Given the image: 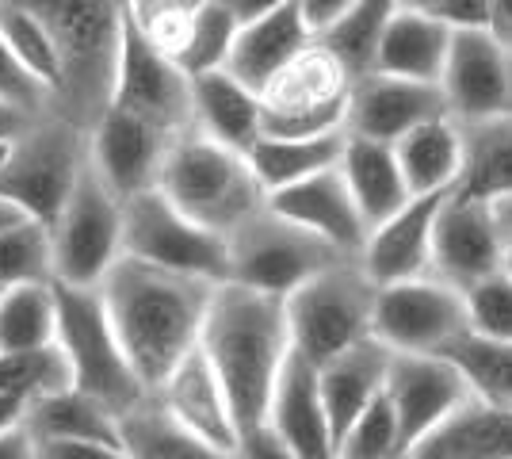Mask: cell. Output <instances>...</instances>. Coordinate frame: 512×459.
<instances>
[{"instance_id": "obj_1", "label": "cell", "mask_w": 512, "mask_h": 459, "mask_svg": "<svg viewBox=\"0 0 512 459\" xmlns=\"http://www.w3.org/2000/svg\"><path fill=\"white\" fill-rule=\"evenodd\" d=\"M214 287L218 284L176 276L134 257H119L96 287L130 372L138 375L146 394L157 391L165 375L199 345Z\"/></svg>"}, {"instance_id": "obj_2", "label": "cell", "mask_w": 512, "mask_h": 459, "mask_svg": "<svg viewBox=\"0 0 512 459\" xmlns=\"http://www.w3.org/2000/svg\"><path fill=\"white\" fill-rule=\"evenodd\" d=\"M199 349L230 398L237 433L264 425L272 387L291 356L283 299L241 284H218L203 314Z\"/></svg>"}, {"instance_id": "obj_3", "label": "cell", "mask_w": 512, "mask_h": 459, "mask_svg": "<svg viewBox=\"0 0 512 459\" xmlns=\"http://www.w3.org/2000/svg\"><path fill=\"white\" fill-rule=\"evenodd\" d=\"M12 4L27 8L43 23L54 46L58 73L50 85V115L88 134L111 104L115 69L127 35L123 0H12Z\"/></svg>"}, {"instance_id": "obj_4", "label": "cell", "mask_w": 512, "mask_h": 459, "mask_svg": "<svg viewBox=\"0 0 512 459\" xmlns=\"http://www.w3.org/2000/svg\"><path fill=\"white\" fill-rule=\"evenodd\" d=\"M157 192L184 215L214 234H234L241 222L256 215L268 192L260 188L245 153L218 146L199 131H184L165 153Z\"/></svg>"}, {"instance_id": "obj_5", "label": "cell", "mask_w": 512, "mask_h": 459, "mask_svg": "<svg viewBox=\"0 0 512 459\" xmlns=\"http://www.w3.org/2000/svg\"><path fill=\"white\" fill-rule=\"evenodd\" d=\"M375 295L379 287L367 280L356 257L321 268L318 276H310L283 299L291 352L321 368L333 356L367 341L375 318Z\"/></svg>"}, {"instance_id": "obj_6", "label": "cell", "mask_w": 512, "mask_h": 459, "mask_svg": "<svg viewBox=\"0 0 512 459\" xmlns=\"http://www.w3.org/2000/svg\"><path fill=\"white\" fill-rule=\"evenodd\" d=\"M54 303H58V326H54V345L62 349L69 364L73 391L96 398L115 417L130 414L142 406L150 394L130 372L123 345L107 322V310L100 303L96 287H65L54 284Z\"/></svg>"}, {"instance_id": "obj_7", "label": "cell", "mask_w": 512, "mask_h": 459, "mask_svg": "<svg viewBox=\"0 0 512 459\" xmlns=\"http://www.w3.org/2000/svg\"><path fill=\"white\" fill-rule=\"evenodd\" d=\"M85 165L88 134L46 111L8 142L0 161V199H8L27 219L50 226L77 188Z\"/></svg>"}, {"instance_id": "obj_8", "label": "cell", "mask_w": 512, "mask_h": 459, "mask_svg": "<svg viewBox=\"0 0 512 459\" xmlns=\"http://www.w3.org/2000/svg\"><path fill=\"white\" fill-rule=\"evenodd\" d=\"M226 257H230L226 284L253 287L276 299H287L295 287L318 276L321 268L344 261L333 245L276 215L268 203L241 222L234 234H226Z\"/></svg>"}, {"instance_id": "obj_9", "label": "cell", "mask_w": 512, "mask_h": 459, "mask_svg": "<svg viewBox=\"0 0 512 459\" xmlns=\"http://www.w3.org/2000/svg\"><path fill=\"white\" fill-rule=\"evenodd\" d=\"M123 257L207 284H226L230 276L226 238L192 222L157 188L123 203Z\"/></svg>"}, {"instance_id": "obj_10", "label": "cell", "mask_w": 512, "mask_h": 459, "mask_svg": "<svg viewBox=\"0 0 512 459\" xmlns=\"http://www.w3.org/2000/svg\"><path fill=\"white\" fill-rule=\"evenodd\" d=\"M348 88H352L348 69L314 39L299 58H291L268 85L256 92L264 134L302 138V134L344 131Z\"/></svg>"}, {"instance_id": "obj_11", "label": "cell", "mask_w": 512, "mask_h": 459, "mask_svg": "<svg viewBox=\"0 0 512 459\" xmlns=\"http://www.w3.org/2000/svg\"><path fill=\"white\" fill-rule=\"evenodd\" d=\"M54 284L100 287L111 264L123 257V203L85 165L58 219L50 222Z\"/></svg>"}, {"instance_id": "obj_12", "label": "cell", "mask_w": 512, "mask_h": 459, "mask_svg": "<svg viewBox=\"0 0 512 459\" xmlns=\"http://www.w3.org/2000/svg\"><path fill=\"white\" fill-rule=\"evenodd\" d=\"M463 333H470L463 291L436 280L432 272L386 284L375 295L371 337L390 352L444 356Z\"/></svg>"}, {"instance_id": "obj_13", "label": "cell", "mask_w": 512, "mask_h": 459, "mask_svg": "<svg viewBox=\"0 0 512 459\" xmlns=\"http://www.w3.org/2000/svg\"><path fill=\"white\" fill-rule=\"evenodd\" d=\"M383 394L398 421V444H402V459H406L444 417L467 402L470 387L448 356L390 352Z\"/></svg>"}, {"instance_id": "obj_14", "label": "cell", "mask_w": 512, "mask_h": 459, "mask_svg": "<svg viewBox=\"0 0 512 459\" xmlns=\"http://www.w3.org/2000/svg\"><path fill=\"white\" fill-rule=\"evenodd\" d=\"M107 108L138 115L169 134H184L192 131V77L176 66L169 54L153 50L127 23Z\"/></svg>"}, {"instance_id": "obj_15", "label": "cell", "mask_w": 512, "mask_h": 459, "mask_svg": "<svg viewBox=\"0 0 512 459\" xmlns=\"http://www.w3.org/2000/svg\"><path fill=\"white\" fill-rule=\"evenodd\" d=\"M180 134L153 127L138 115L107 108L96 127L88 131V169L100 176L119 203L157 188V176L165 165V153Z\"/></svg>"}, {"instance_id": "obj_16", "label": "cell", "mask_w": 512, "mask_h": 459, "mask_svg": "<svg viewBox=\"0 0 512 459\" xmlns=\"http://www.w3.org/2000/svg\"><path fill=\"white\" fill-rule=\"evenodd\" d=\"M501 253H505V238L490 199L463 196L451 188L436 211L428 272L455 291H467L470 284L486 280L501 268Z\"/></svg>"}, {"instance_id": "obj_17", "label": "cell", "mask_w": 512, "mask_h": 459, "mask_svg": "<svg viewBox=\"0 0 512 459\" xmlns=\"http://www.w3.org/2000/svg\"><path fill=\"white\" fill-rule=\"evenodd\" d=\"M440 92L455 123H478L512 111V50L490 31H451Z\"/></svg>"}, {"instance_id": "obj_18", "label": "cell", "mask_w": 512, "mask_h": 459, "mask_svg": "<svg viewBox=\"0 0 512 459\" xmlns=\"http://www.w3.org/2000/svg\"><path fill=\"white\" fill-rule=\"evenodd\" d=\"M448 115L440 85L406 81L386 73H363L348 88V111H344V134L375 138V142H398L406 131L421 127L428 119Z\"/></svg>"}, {"instance_id": "obj_19", "label": "cell", "mask_w": 512, "mask_h": 459, "mask_svg": "<svg viewBox=\"0 0 512 459\" xmlns=\"http://www.w3.org/2000/svg\"><path fill=\"white\" fill-rule=\"evenodd\" d=\"M448 192L436 196H413L406 207H398L390 219L367 230L356 264L367 272V280L375 287L398 284V280H413L425 276L432 264V226H436V211Z\"/></svg>"}, {"instance_id": "obj_20", "label": "cell", "mask_w": 512, "mask_h": 459, "mask_svg": "<svg viewBox=\"0 0 512 459\" xmlns=\"http://www.w3.org/2000/svg\"><path fill=\"white\" fill-rule=\"evenodd\" d=\"M150 398L176 425H184L188 433L203 437L207 444L222 448V452H237V437L241 433H237L230 398H226V391H222V383H218V375L211 368V360L203 356L199 345L165 375V383Z\"/></svg>"}, {"instance_id": "obj_21", "label": "cell", "mask_w": 512, "mask_h": 459, "mask_svg": "<svg viewBox=\"0 0 512 459\" xmlns=\"http://www.w3.org/2000/svg\"><path fill=\"white\" fill-rule=\"evenodd\" d=\"M268 207L295 222L302 230L318 234L325 245H333L341 257H356L363 238H367V222L360 219L356 203L344 188L341 169H321V173L306 176L299 184H287L268 196Z\"/></svg>"}, {"instance_id": "obj_22", "label": "cell", "mask_w": 512, "mask_h": 459, "mask_svg": "<svg viewBox=\"0 0 512 459\" xmlns=\"http://www.w3.org/2000/svg\"><path fill=\"white\" fill-rule=\"evenodd\" d=\"M264 425L299 459H337L329 417H325V406H321L318 368L306 364L295 352L287 356L276 387H272Z\"/></svg>"}, {"instance_id": "obj_23", "label": "cell", "mask_w": 512, "mask_h": 459, "mask_svg": "<svg viewBox=\"0 0 512 459\" xmlns=\"http://www.w3.org/2000/svg\"><path fill=\"white\" fill-rule=\"evenodd\" d=\"M310 43H314V31H310V23L302 20L299 0H291L276 12L260 16V20L237 27L226 73H234L241 85L260 92L279 69L287 66L291 58H299Z\"/></svg>"}, {"instance_id": "obj_24", "label": "cell", "mask_w": 512, "mask_h": 459, "mask_svg": "<svg viewBox=\"0 0 512 459\" xmlns=\"http://www.w3.org/2000/svg\"><path fill=\"white\" fill-rule=\"evenodd\" d=\"M386 364H390V349L379 345L375 337H367L348 352L333 356L329 364L318 368V391L321 406L329 417V433H333V448L341 444L348 425L383 394Z\"/></svg>"}, {"instance_id": "obj_25", "label": "cell", "mask_w": 512, "mask_h": 459, "mask_svg": "<svg viewBox=\"0 0 512 459\" xmlns=\"http://www.w3.org/2000/svg\"><path fill=\"white\" fill-rule=\"evenodd\" d=\"M337 169H341L344 188H348V196L356 203L360 219L367 222V230L379 226L383 219H390L398 207H406L409 199H413L390 142L344 134V150Z\"/></svg>"}, {"instance_id": "obj_26", "label": "cell", "mask_w": 512, "mask_h": 459, "mask_svg": "<svg viewBox=\"0 0 512 459\" xmlns=\"http://www.w3.org/2000/svg\"><path fill=\"white\" fill-rule=\"evenodd\" d=\"M192 131L214 138L218 146L249 153V146L264 134L260 96L226 69L192 77Z\"/></svg>"}, {"instance_id": "obj_27", "label": "cell", "mask_w": 512, "mask_h": 459, "mask_svg": "<svg viewBox=\"0 0 512 459\" xmlns=\"http://www.w3.org/2000/svg\"><path fill=\"white\" fill-rule=\"evenodd\" d=\"M406 459H512V410L470 394Z\"/></svg>"}, {"instance_id": "obj_28", "label": "cell", "mask_w": 512, "mask_h": 459, "mask_svg": "<svg viewBox=\"0 0 512 459\" xmlns=\"http://www.w3.org/2000/svg\"><path fill=\"white\" fill-rule=\"evenodd\" d=\"M448 46L451 31L436 16L398 8L386 23L383 39H379L371 73L440 85V69H444V58H448Z\"/></svg>"}, {"instance_id": "obj_29", "label": "cell", "mask_w": 512, "mask_h": 459, "mask_svg": "<svg viewBox=\"0 0 512 459\" xmlns=\"http://www.w3.org/2000/svg\"><path fill=\"white\" fill-rule=\"evenodd\" d=\"M394 157L406 176L409 196L451 192L463 173V127L451 115L428 119L394 142Z\"/></svg>"}, {"instance_id": "obj_30", "label": "cell", "mask_w": 512, "mask_h": 459, "mask_svg": "<svg viewBox=\"0 0 512 459\" xmlns=\"http://www.w3.org/2000/svg\"><path fill=\"white\" fill-rule=\"evenodd\" d=\"M459 127H463V173L455 192L490 203L512 199V111Z\"/></svg>"}, {"instance_id": "obj_31", "label": "cell", "mask_w": 512, "mask_h": 459, "mask_svg": "<svg viewBox=\"0 0 512 459\" xmlns=\"http://www.w3.org/2000/svg\"><path fill=\"white\" fill-rule=\"evenodd\" d=\"M344 131L337 134H302V138H276V134H260L249 146V165H253L260 188L272 196L287 184H299L306 176L333 169L341 161Z\"/></svg>"}, {"instance_id": "obj_32", "label": "cell", "mask_w": 512, "mask_h": 459, "mask_svg": "<svg viewBox=\"0 0 512 459\" xmlns=\"http://www.w3.org/2000/svg\"><path fill=\"white\" fill-rule=\"evenodd\" d=\"M119 444L130 459H237L176 425L153 398L119 417Z\"/></svg>"}, {"instance_id": "obj_33", "label": "cell", "mask_w": 512, "mask_h": 459, "mask_svg": "<svg viewBox=\"0 0 512 459\" xmlns=\"http://www.w3.org/2000/svg\"><path fill=\"white\" fill-rule=\"evenodd\" d=\"M23 429L35 440H107L119 444V417L81 391H58L27 406Z\"/></svg>"}, {"instance_id": "obj_34", "label": "cell", "mask_w": 512, "mask_h": 459, "mask_svg": "<svg viewBox=\"0 0 512 459\" xmlns=\"http://www.w3.org/2000/svg\"><path fill=\"white\" fill-rule=\"evenodd\" d=\"M398 12V0H352L337 20L318 35V43L348 69V77L356 81L375 66V50L383 39L386 23Z\"/></svg>"}, {"instance_id": "obj_35", "label": "cell", "mask_w": 512, "mask_h": 459, "mask_svg": "<svg viewBox=\"0 0 512 459\" xmlns=\"http://www.w3.org/2000/svg\"><path fill=\"white\" fill-rule=\"evenodd\" d=\"M58 303L54 284H23L0 291V352H27L54 345Z\"/></svg>"}, {"instance_id": "obj_36", "label": "cell", "mask_w": 512, "mask_h": 459, "mask_svg": "<svg viewBox=\"0 0 512 459\" xmlns=\"http://www.w3.org/2000/svg\"><path fill=\"white\" fill-rule=\"evenodd\" d=\"M444 356L463 372L474 398L512 410V341H490L478 333H463Z\"/></svg>"}, {"instance_id": "obj_37", "label": "cell", "mask_w": 512, "mask_h": 459, "mask_svg": "<svg viewBox=\"0 0 512 459\" xmlns=\"http://www.w3.org/2000/svg\"><path fill=\"white\" fill-rule=\"evenodd\" d=\"M23 284H54L50 226L27 215L0 230V291Z\"/></svg>"}, {"instance_id": "obj_38", "label": "cell", "mask_w": 512, "mask_h": 459, "mask_svg": "<svg viewBox=\"0 0 512 459\" xmlns=\"http://www.w3.org/2000/svg\"><path fill=\"white\" fill-rule=\"evenodd\" d=\"M237 27L241 23L234 20V12L222 0H203L192 27H188V39H184L180 54H176V66L184 69L188 77H203V73H214V69H226L237 39Z\"/></svg>"}, {"instance_id": "obj_39", "label": "cell", "mask_w": 512, "mask_h": 459, "mask_svg": "<svg viewBox=\"0 0 512 459\" xmlns=\"http://www.w3.org/2000/svg\"><path fill=\"white\" fill-rule=\"evenodd\" d=\"M69 364L58 345L46 349H27V352H0V391L16 394L27 406L50 398L58 391H69Z\"/></svg>"}, {"instance_id": "obj_40", "label": "cell", "mask_w": 512, "mask_h": 459, "mask_svg": "<svg viewBox=\"0 0 512 459\" xmlns=\"http://www.w3.org/2000/svg\"><path fill=\"white\" fill-rule=\"evenodd\" d=\"M203 0H123L127 8V23L161 54H169L176 62L180 46L188 39L195 12Z\"/></svg>"}, {"instance_id": "obj_41", "label": "cell", "mask_w": 512, "mask_h": 459, "mask_svg": "<svg viewBox=\"0 0 512 459\" xmlns=\"http://www.w3.org/2000/svg\"><path fill=\"white\" fill-rule=\"evenodd\" d=\"M0 39L12 46V54L20 58L23 66L31 69L39 81L54 85V73H58V62H54V46H50V35L46 27L27 8L12 4V0H0Z\"/></svg>"}, {"instance_id": "obj_42", "label": "cell", "mask_w": 512, "mask_h": 459, "mask_svg": "<svg viewBox=\"0 0 512 459\" xmlns=\"http://www.w3.org/2000/svg\"><path fill=\"white\" fill-rule=\"evenodd\" d=\"M463 306H467L470 333L490 341H512V276L505 268L470 284L463 291Z\"/></svg>"}, {"instance_id": "obj_43", "label": "cell", "mask_w": 512, "mask_h": 459, "mask_svg": "<svg viewBox=\"0 0 512 459\" xmlns=\"http://www.w3.org/2000/svg\"><path fill=\"white\" fill-rule=\"evenodd\" d=\"M337 459H402L398 421H394V410H390L386 394H379V398L348 425V433H344L341 444H337Z\"/></svg>"}, {"instance_id": "obj_44", "label": "cell", "mask_w": 512, "mask_h": 459, "mask_svg": "<svg viewBox=\"0 0 512 459\" xmlns=\"http://www.w3.org/2000/svg\"><path fill=\"white\" fill-rule=\"evenodd\" d=\"M0 104L23 111L31 119H39V115L50 111V92H46V85L12 54V46L4 43V39H0Z\"/></svg>"}, {"instance_id": "obj_45", "label": "cell", "mask_w": 512, "mask_h": 459, "mask_svg": "<svg viewBox=\"0 0 512 459\" xmlns=\"http://www.w3.org/2000/svg\"><path fill=\"white\" fill-rule=\"evenodd\" d=\"M428 16L448 31H490V0H432Z\"/></svg>"}, {"instance_id": "obj_46", "label": "cell", "mask_w": 512, "mask_h": 459, "mask_svg": "<svg viewBox=\"0 0 512 459\" xmlns=\"http://www.w3.org/2000/svg\"><path fill=\"white\" fill-rule=\"evenodd\" d=\"M35 456L39 459H130L127 452H123V444H107V440H35Z\"/></svg>"}, {"instance_id": "obj_47", "label": "cell", "mask_w": 512, "mask_h": 459, "mask_svg": "<svg viewBox=\"0 0 512 459\" xmlns=\"http://www.w3.org/2000/svg\"><path fill=\"white\" fill-rule=\"evenodd\" d=\"M237 459H299L283 440L268 429V425H256V429H245L237 437Z\"/></svg>"}, {"instance_id": "obj_48", "label": "cell", "mask_w": 512, "mask_h": 459, "mask_svg": "<svg viewBox=\"0 0 512 459\" xmlns=\"http://www.w3.org/2000/svg\"><path fill=\"white\" fill-rule=\"evenodd\" d=\"M348 4H352V0H299V12H302V20L310 23L314 39H318L321 31L337 20Z\"/></svg>"}, {"instance_id": "obj_49", "label": "cell", "mask_w": 512, "mask_h": 459, "mask_svg": "<svg viewBox=\"0 0 512 459\" xmlns=\"http://www.w3.org/2000/svg\"><path fill=\"white\" fill-rule=\"evenodd\" d=\"M222 4L234 12L237 23H253V20H260V16L283 8V4H291V0H222Z\"/></svg>"}, {"instance_id": "obj_50", "label": "cell", "mask_w": 512, "mask_h": 459, "mask_svg": "<svg viewBox=\"0 0 512 459\" xmlns=\"http://www.w3.org/2000/svg\"><path fill=\"white\" fill-rule=\"evenodd\" d=\"M0 459H39L35 456V440L23 425L12 433H0Z\"/></svg>"}, {"instance_id": "obj_51", "label": "cell", "mask_w": 512, "mask_h": 459, "mask_svg": "<svg viewBox=\"0 0 512 459\" xmlns=\"http://www.w3.org/2000/svg\"><path fill=\"white\" fill-rule=\"evenodd\" d=\"M490 35L512 50V0H490Z\"/></svg>"}, {"instance_id": "obj_52", "label": "cell", "mask_w": 512, "mask_h": 459, "mask_svg": "<svg viewBox=\"0 0 512 459\" xmlns=\"http://www.w3.org/2000/svg\"><path fill=\"white\" fill-rule=\"evenodd\" d=\"M23 417H27V402H23V398H16V394L0 391V433L20 429Z\"/></svg>"}, {"instance_id": "obj_53", "label": "cell", "mask_w": 512, "mask_h": 459, "mask_svg": "<svg viewBox=\"0 0 512 459\" xmlns=\"http://www.w3.org/2000/svg\"><path fill=\"white\" fill-rule=\"evenodd\" d=\"M27 123H31V115H23V111L0 104V146H8L12 138H20Z\"/></svg>"}, {"instance_id": "obj_54", "label": "cell", "mask_w": 512, "mask_h": 459, "mask_svg": "<svg viewBox=\"0 0 512 459\" xmlns=\"http://www.w3.org/2000/svg\"><path fill=\"white\" fill-rule=\"evenodd\" d=\"M16 219H23L20 211H16V207H12L8 199H0V230H4V226H12Z\"/></svg>"}, {"instance_id": "obj_55", "label": "cell", "mask_w": 512, "mask_h": 459, "mask_svg": "<svg viewBox=\"0 0 512 459\" xmlns=\"http://www.w3.org/2000/svg\"><path fill=\"white\" fill-rule=\"evenodd\" d=\"M501 268L512 276V230H505V253H501Z\"/></svg>"}, {"instance_id": "obj_56", "label": "cell", "mask_w": 512, "mask_h": 459, "mask_svg": "<svg viewBox=\"0 0 512 459\" xmlns=\"http://www.w3.org/2000/svg\"><path fill=\"white\" fill-rule=\"evenodd\" d=\"M398 8H413V12H428L432 0H398Z\"/></svg>"}, {"instance_id": "obj_57", "label": "cell", "mask_w": 512, "mask_h": 459, "mask_svg": "<svg viewBox=\"0 0 512 459\" xmlns=\"http://www.w3.org/2000/svg\"><path fill=\"white\" fill-rule=\"evenodd\" d=\"M4 150H8V146H0V161H4Z\"/></svg>"}]
</instances>
